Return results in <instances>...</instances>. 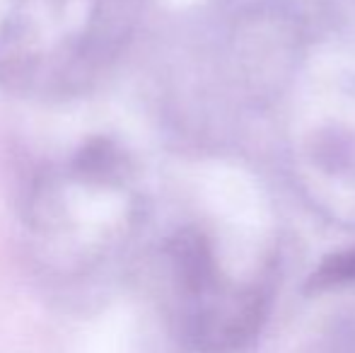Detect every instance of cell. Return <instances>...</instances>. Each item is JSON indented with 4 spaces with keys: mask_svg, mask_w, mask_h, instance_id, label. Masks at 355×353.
I'll return each instance as SVG.
<instances>
[{
    "mask_svg": "<svg viewBox=\"0 0 355 353\" xmlns=\"http://www.w3.org/2000/svg\"><path fill=\"white\" fill-rule=\"evenodd\" d=\"M131 175V157L107 136L87 138L63 167L37 175L24 223L39 264L63 281L102 271L126 235Z\"/></svg>",
    "mask_w": 355,
    "mask_h": 353,
    "instance_id": "2",
    "label": "cell"
},
{
    "mask_svg": "<svg viewBox=\"0 0 355 353\" xmlns=\"http://www.w3.org/2000/svg\"><path fill=\"white\" fill-rule=\"evenodd\" d=\"M136 0H15L0 22V87L63 102L89 92L126 49Z\"/></svg>",
    "mask_w": 355,
    "mask_h": 353,
    "instance_id": "1",
    "label": "cell"
},
{
    "mask_svg": "<svg viewBox=\"0 0 355 353\" xmlns=\"http://www.w3.org/2000/svg\"><path fill=\"white\" fill-rule=\"evenodd\" d=\"M167 310L177 341L193 353H234L259 334L271 288L261 278L234 281L201 230H179L164 247Z\"/></svg>",
    "mask_w": 355,
    "mask_h": 353,
    "instance_id": "3",
    "label": "cell"
},
{
    "mask_svg": "<svg viewBox=\"0 0 355 353\" xmlns=\"http://www.w3.org/2000/svg\"><path fill=\"white\" fill-rule=\"evenodd\" d=\"M351 281H355V247L329 255L312 273L309 288L312 291H329V288L346 286Z\"/></svg>",
    "mask_w": 355,
    "mask_h": 353,
    "instance_id": "4",
    "label": "cell"
}]
</instances>
